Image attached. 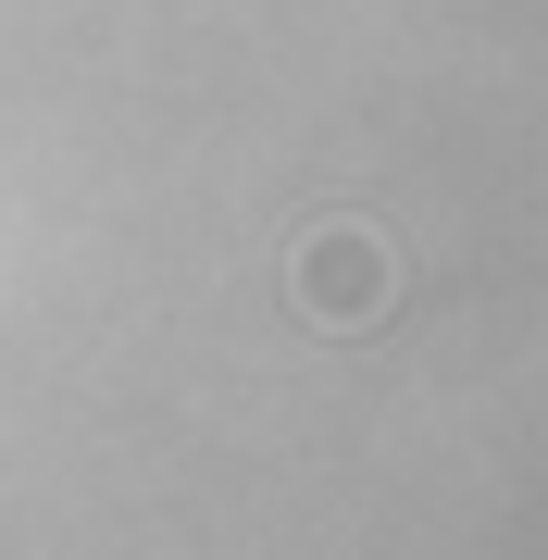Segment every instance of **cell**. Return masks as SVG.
<instances>
[{
  "instance_id": "cell-1",
  "label": "cell",
  "mask_w": 548,
  "mask_h": 560,
  "mask_svg": "<svg viewBox=\"0 0 548 560\" xmlns=\"http://www.w3.org/2000/svg\"><path fill=\"white\" fill-rule=\"evenodd\" d=\"M287 287H300L312 324H337V337H362V324L399 300V249L374 237V224H325V237H300V261H287Z\"/></svg>"
}]
</instances>
